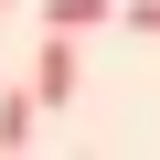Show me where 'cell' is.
<instances>
[{
  "label": "cell",
  "mask_w": 160,
  "mask_h": 160,
  "mask_svg": "<svg viewBox=\"0 0 160 160\" xmlns=\"http://www.w3.org/2000/svg\"><path fill=\"white\" fill-rule=\"evenodd\" d=\"M75 86H86L75 32H43V53H32V96H43V107H75Z\"/></svg>",
  "instance_id": "obj_1"
},
{
  "label": "cell",
  "mask_w": 160,
  "mask_h": 160,
  "mask_svg": "<svg viewBox=\"0 0 160 160\" xmlns=\"http://www.w3.org/2000/svg\"><path fill=\"white\" fill-rule=\"evenodd\" d=\"M107 11H118V0H43V32H75V43H86Z\"/></svg>",
  "instance_id": "obj_2"
},
{
  "label": "cell",
  "mask_w": 160,
  "mask_h": 160,
  "mask_svg": "<svg viewBox=\"0 0 160 160\" xmlns=\"http://www.w3.org/2000/svg\"><path fill=\"white\" fill-rule=\"evenodd\" d=\"M32 118H43V96L11 86V96H0V149H32Z\"/></svg>",
  "instance_id": "obj_3"
},
{
  "label": "cell",
  "mask_w": 160,
  "mask_h": 160,
  "mask_svg": "<svg viewBox=\"0 0 160 160\" xmlns=\"http://www.w3.org/2000/svg\"><path fill=\"white\" fill-rule=\"evenodd\" d=\"M128 32H149V43H160V0H128Z\"/></svg>",
  "instance_id": "obj_4"
}]
</instances>
